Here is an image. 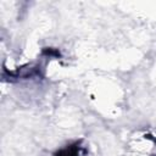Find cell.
<instances>
[{"instance_id": "1", "label": "cell", "mask_w": 156, "mask_h": 156, "mask_svg": "<svg viewBox=\"0 0 156 156\" xmlns=\"http://www.w3.org/2000/svg\"><path fill=\"white\" fill-rule=\"evenodd\" d=\"M79 155V145L78 143H76L74 145L67 146L66 149L58 151L55 156H78Z\"/></svg>"}]
</instances>
